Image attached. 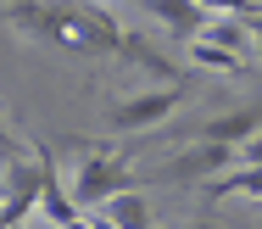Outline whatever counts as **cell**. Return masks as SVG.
I'll use <instances>...</instances> for the list:
<instances>
[{
  "mask_svg": "<svg viewBox=\"0 0 262 229\" xmlns=\"http://www.w3.org/2000/svg\"><path fill=\"white\" fill-rule=\"evenodd\" d=\"M190 61L207 67V73H246V56H234V51H223L212 39H190Z\"/></svg>",
  "mask_w": 262,
  "mask_h": 229,
  "instance_id": "10",
  "label": "cell"
},
{
  "mask_svg": "<svg viewBox=\"0 0 262 229\" xmlns=\"http://www.w3.org/2000/svg\"><path fill=\"white\" fill-rule=\"evenodd\" d=\"M201 6H207L212 17H246V23H251V17H262L257 0H201Z\"/></svg>",
  "mask_w": 262,
  "mask_h": 229,
  "instance_id": "11",
  "label": "cell"
},
{
  "mask_svg": "<svg viewBox=\"0 0 262 229\" xmlns=\"http://www.w3.org/2000/svg\"><path fill=\"white\" fill-rule=\"evenodd\" d=\"M251 134H262V101L251 107H234V112H217L195 129V140H217V145H246Z\"/></svg>",
  "mask_w": 262,
  "mask_h": 229,
  "instance_id": "6",
  "label": "cell"
},
{
  "mask_svg": "<svg viewBox=\"0 0 262 229\" xmlns=\"http://www.w3.org/2000/svg\"><path fill=\"white\" fill-rule=\"evenodd\" d=\"M240 162H262V134H251V140L240 145Z\"/></svg>",
  "mask_w": 262,
  "mask_h": 229,
  "instance_id": "13",
  "label": "cell"
},
{
  "mask_svg": "<svg viewBox=\"0 0 262 229\" xmlns=\"http://www.w3.org/2000/svg\"><path fill=\"white\" fill-rule=\"evenodd\" d=\"M190 95V84H167V90H145V95H128V101H112L106 123L117 134H140V129H157L173 117V107Z\"/></svg>",
  "mask_w": 262,
  "mask_h": 229,
  "instance_id": "3",
  "label": "cell"
},
{
  "mask_svg": "<svg viewBox=\"0 0 262 229\" xmlns=\"http://www.w3.org/2000/svg\"><path fill=\"white\" fill-rule=\"evenodd\" d=\"M140 6L157 17L173 39H184V45H190V39H201V34L212 28V11L201 6V0H140Z\"/></svg>",
  "mask_w": 262,
  "mask_h": 229,
  "instance_id": "5",
  "label": "cell"
},
{
  "mask_svg": "<svg viewBox=\"0 0 262 229\" xmlns=\"http://www.w3.org/2000/svg\"><path fill=\"white\" fill-rule=\"evenodd\" d=\"M201 190H207V201H223V196H257L262 201V162H240V168L207 179Z\"/></svg>",
  "mask_w": 262,
  "mask_h": 229,
  "instance_id": "7",
  "label": "cell"
},
{
  "mask_svg": "<svg viewBox=\"0 0 262 229\" xmlns=\"http://www.w3.org/2000/svg\"><path fill=\"white\" fill-rule=\"evenodd\" d=\"M140 184V173L128 168L123 157H112L106 145H90L84 157H78V173H73V201L78 207H106L112 196H123V190H134Z\"/></svg>",
  "mask_w": 262,
  "mask_h": 229,
  "instance_id": "2",
  "label": "cell"
},
{
  "mask_svg": "<svg viewBox=\"0 0 262 229\" xmlns=\"http://www.w3.org/2000/svg\"><path fill=\"white\" fill-rule=\"evenodd\" d=\"M101 213H106L117 229H151V207H145V196H140V190H123V196H112Z\"/></svg>",
  "mask_w": 262,
  "mask_h": 229,
  "instance_id": "9",
  "label": "cell"
},
{
  "mask_svg": "<svg viewBox=\"0 0 262 229\" xmlns=\"http://www.w3.org/2000/svg\"><path fill=\"white\" fill-rule=\"evenodd\" d=\"M251 45H257V56H262V17H251Z\"/></svg>",
  "mask_w": 262,
  "mask_h": 229,
  "instance_id": "14",
  "label": "cell"
},
{
  "mask_svg": "<svg viewBox=\"0 0 262 229\" xmlns=\"http://www.w3.org/2000/svg\"><path fill=\"white\" fill-rule=\"evenodd\" d=\"M11 157H28V145H23V140H17L6 123H0V162H11Z\"/></svg>",
  "mask_w": 262,
  "mask_h": 229,
  "instance_id": "12",
  "label": "cell"
},
{
  "mask_svg": "<svg viewBox=\"0 0 262 229\" xmlns=\"http://www.w3.org/2000/svg\"><path fill=\"white\" fill-rule=\"evenodd\" d=\"M0 17L17 34L51 39V45L78 51V56H128V34H134L95 0H6Z\"/></svg>",
  "mask_w": 262,
  "mask_h": 229,
  "instance_id": "1",
  "label": "cell"
},
{
  "mask_svg": "<svg viewBox=\"0 0 262 229\" xmlns=\"http://www.w3.org/2000/svg\"><path fill=\"white\" fill-rule=\"evenodd\" d=\"M212 45H223V51H234V56H251L257 45H251V23L246 17H212V28L201 34Z\"/></svg>",
  "mask_w": 262,
  "mask_h": 229,
  "instance_id": "8",
  "label": "cell"
},
{
  "mask_svg": "<svg viewBox=\"0 0 262 229\" xmlns=\"http://www.w3.org/2000/svg\"><path fill=\"white\" fill-rule=\"evenodd\" d=\"M229 168H240V145L195 140V145H190V151H179L157 179H162V184H207V179H217V173H229Z\"/></svg>",
  "mask_w": 262,
  "mask_h": 229,
  "instance_id": "4",
  "label": "cell"
},
{
  "mask_svg": "<svg viewBox=\"0 0 262 229\" xmlns=\"http://www.w3.org/2000/svg\"><path fill=\"white\" fill-rule=\"evenodd\" d=\"M184 229H223L217 218H195V224H184Z\"/></svg>",
  "mask_w": 262,
  "mask_h": 229,
  "instance_id": "15",
  "label": "cell"
}]
</instances>
